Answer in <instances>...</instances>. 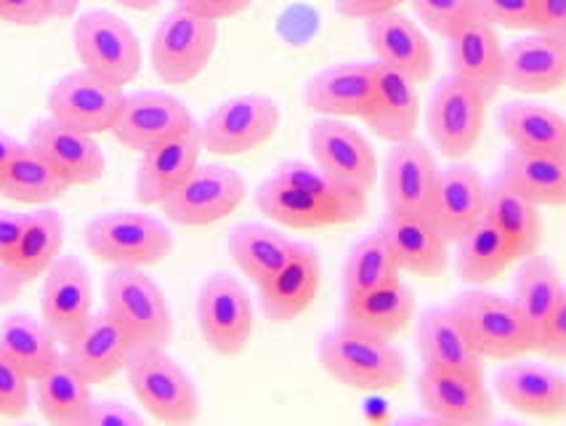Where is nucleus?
Masks as SVG:
<instances>
[{"mask_svg":"<svg viewBox=\"0 0 566 426\" xmlns=\"http://www.w3.org/2000/svg\"><path fill=\"white\" fill-rule=\"evenodd\" d=\"M317 360L327 376L357 392L397 389L407 378V360L391 339L344 323L319 339Z\"/></svg>","mask_w":566,"mask_h":426,"instance_id":"f257e3e1","label":"nucleus"},{"mask_svg":"<svg viewBox=\"0 0 566 426\" xmlns=\"http://www.w3.org/2000/svg\"><path fill=\"white\" fill-rule=\"evenodd\" d=\"M255 206L274 225L287 229H327L357 225L365 219L367 193L354 187L333 185L325 189L298 187L269 176L255 189Z\"/></svg>","mask_w":566,"mask_h":426,"instance_id":"f03ea898","label":"nucleus"},{"mask_svg":"<svg viewBox=\"0 0 566 426\" xmlns=\"http://www.w3.org/2000/svg\"><path fill=\"white\" fill-rule=\"evenodd\" d=\"M104 310L128 333L134 350H168L174 314L163 288L138 267H112L104 278Z\"/></svg>","mask_w":566,"mask_h":426,"instance_id":"7ed1b4c3","label":"nucleus"},{"mask_svg":"<svg viewBox=\"0 0 566 426\" xmlns=\"http://www.w3.org/2000/svg\"><path fill=\"white\" fill-rule=\"evenodd\" d=\"M450 310L463 325L473 350L484 360L509 363V360L537 352V336L526 325L513 299L473 285L471 291L458 293Z\"/></svg>","mask_w":566,"mask_h":426,"instance_id":"20e7f679","label":"nucleus"},{"mask_svg":"<svg viewBox=\"0 0 566 426\" xmlns=\"http://www.w3.org/2000/svg\"><path fill=\"white\" fill-rule=\"evenodd\" d=\"M83 242L94 259L112 267L163 264L174 253V235L166 221L142 211L98 214L85 225Z\"/></svg>","mask_w":566,"mask_h":426,"instance_id":"39448f33","label":"nucleus"},{"mask_svg":"<svg viewBox=\"0 0 566 426\" xmlns=\"http://www.w3.org/2000/svg\"><path fill=\"white\" fill-rule=\"evenodd\" d=\"M125 373L138 405L155 422L181 426L200 418V392L195 378L166 350H134Z\"/></svg>","mask_w":566,"mask_h":426,"instance_id":"423d86ee","label":"nucleus"},{"mask_svg":"<svg viewBox=\"0 0 566 426\" xmlns=\"http://www.w3.org/2000/svg\"><path fill=\"white\" fill-rule=\"evenodd\" d=\"M72 41L83 70L117 89L134 83L142 72V41L123 17L107 9H91L77 17Z\"/></svg>","mask_w":566,"mask_h":426,"instance_id":"0eeeda50","label":"nucleus"},{"mask_svg":"<svg viewBox=\"0 0 566 426\" xmlns=\"http://www.w3.org/2000/svg\"><path fill=\"white\" fill-rule=\"evenodd\" d=\"M219 45V22L195 17L176 6L157 24L149 59L166 85H187L208 70Z\"/></svg>","mask_w":566,"mask_h":426,"instance_id":"6e6552de","label":"nucleus"},{"mask_svg":"<svg viewBox=\"0 0 566 426\" xmlns=\"http://www.w3.org/2000/svg\"><path fill=\"white\" fill-rule=\"evenodd\" d=\"M282 110L272 96L240 94L221 102L200 126L202 149L219 157H237L261 149L276 136Z\"/></svg>","mask_w":566,"mask_h":426,"instance_id":"1a4fd4ad","label":"nucleus"},{"mask_svg":"<svg viewBox=\"0 0 566 426\" xmlns=\"http://www.w3.org/2000/svg\"><path fill=\"white\" fill-rule=\"evenodd\" d=\"M245 195L248 181L240 170L216 163H197L192 174L160 202V211L176 227H210L232 216Z\"/></svg>","mask_w":566,"mask_h":426,"instance_id":"9d476101","label":"nucleus"},{"mask_svg":"<svg viewBox=\"0 0 566 426\" xmlns=\"http://www.w3.org/2000/svg\"><path fill=\"white\" fill-rule=\"evenodd\" d=\"M253 299L240 278L216 272L197 293V325L219 357H237L253 336Z\"/></svg>","mask_w":566,"mask_h":426,"instance_id":"9b49d317","label":"nucleus"},{"mask_svg":"<svg viewBox=\"0 0 566 426\" xmlns=\"http://www.w3.org/2000/svg\"><path fill=\"white\" fill-rule=\"evenodd\" d=\"M486 104L490 100L476 85L455 75L444 77L437 85L426 113V128L439 155L460 160L476 149L486 121Z\"/></svg>","mask_w":566,"mask_h":426,"instance_id":"f8f14e48","label":"nucleus"},{"mask_svg":"<svg viewBox=\"0 0 566 426\" xmlns=\"http://www.w3.org/2000/svg\"><path fill=\"white\" fill-rule=\"evenodd\" d=\"M308 153L335 185L370 193L378 181V157L367 136L344 117H319L308 128Z\"/></svg>","mask_w":566,"mask_h":426,"instance_id":"ddd939ff","label":"nucleus"},{"mask_svg":"<svg viewBox=\"0 0 566 426\" xmlns=\"http://www.w3.org/2000/svg\"><path fill=\"white\" fill-rule=\"evenodd\" d=\"M125 91L117 89L102 77L91 75L88 70L67 72L64 77L51 85L45 96V107L54 121L70 126L83 134L98 136L107 134L115 126L117 113H120Z\"/></svg>","mask_w":566,"mask_h":426,"instance_id":"4468645a","label":"nucleus"},{"mask_svg":"<svg viewBox=\"0 0 566 426\" xmlns=\"http://www.w3.org/2000/svg\"><path fill=\"white\" fill-rule=\"evenodd\" d=\"M197 121L179 96L166 91H136L125 94L120 113L109 134L130 153H149L157 144L195 128Z\"/></svg>","mask_w":566,"mask_h":426,"instance_id":"2eb2a0df","label":"nucleus"},{"mask_svg":"<svg viewBox=\"0 0 566 426\" xmlns=\"http://www.w3.org/2000/svg\"><path fill=\"white\" fill-rule=\"evenodd\" d=\"M94 314V285L77 256H59L43 274L41 320L67 346Z\"/></svg>","mask_w":566,"mask_h":426,"instance_id":"dca6fc26","label":"nucleus"},{"mask_svg":"<svg viewBox=\"0 0 566 426\" xmlns=\"http://www.w3.org/2000/svg\"><path fill=\"white\" fill-rule=\"evenodd\" d=\"M439 168L429 144L412 139L394 144L384 168V198L388 214H433Z\"/></svg>","mask_w":566,"mask_h":426,"instance_id":"f3484780","label":"nucleus"},{"mask_svg":"<svg viewBox=\"0 0 566 426\" xmlns=\"http://www.w3.org/2000/svg\"><path fill=\"white\" fill-rule=\"evenodd\" d=\"M418 399L433 422L479 426L492 422V397L484 376L463 371L426 368L418 376Z\"/></svg>","mask_w":566,"mask_h":426,"instance_id":"a211bd4d","label":"nucleus"},{"mask_svg":"<svg viewBox=\"0 0 566 426\" xmlns=\"http://www.w3.org/2000/svg\"><path fill=\"white\" fill-rule=\"evenodd\" d=\"M566 85V41L532 30L503 49V89L516 94H553Z\"/></svg>","mask_w":566,"mask_h":426,"instance_id":"6ab92c4d","label":"nucleus"},{"mask_svg":"<svg viewBox=\"0 0 566 426\" xmlns=\"http://www.w3.org/2000/svg\"><path fill=\"white\" fill-rule=\"evenodd\" d=\"M378 232L391 248L401 272L415 278H442L450 267V242L429 214H386Z\"/></svg>","mask_w":566,"mask_h":426,"instance_id":"aec40b11","label":"nucleus"},{"mask_svg":"<svg viewBox=\"0 0 566 426\" xmlns=\"http://www.w3.org/2000/svg\"><path fill=\"white\" fill-rule=\"evenodd\" d=\"M322 285V259L317 248L295 242L291 259L266 283L259 285L261 310L269 323L287 325L314 304Z\"/></svg>","mask_w":566,"mask_h":426,"instance_id":"412c9836","label":"nucleus"},{"mask_svg":"<svg viewBox=\"0 0 566 426\" xmlns=\"http://www.w3.org/2000/svg\"><path fill=\"white\" fill-rule=\"evenodd\" d=\"M495 389L500 399L522 416L543 422L566 418V376L548 365L522 357L509 360L497 373Z\"/></svg>","mask_w":566,"mask_h":426,"instance_id":"4be33fe9","label":"nucleus"},{"mask_svg":"<svg viewBox=\"0 0 566 426\" xmlns=\"http://www.w3.org/2000/svg\"><path fill=\"white\" fill-rule=\"evenodd\" d=\"M28 147L43 155L70 181V187L96 185L107 170V157L96 136L62 126L54 117H43L32 126Z\"/></svg>","mask_w":566,"mask_h":426,"instance_id":"5701e85b","label":"nucleus"},{"mask_svg":"<svg viewBox=\"0 0 566 426\" xmlns=\"http://www.w3.org/2000/svg\"><path fill=\"white\" fill-rule=\"evenodd\" d=\"M367 24V43L375 62L401 72L415 83H429L433 77V49L412 17L401 11H388L370 19Z\"/></svg>","mask_w":566,"mask_h":426,"instance_id":"b1692460","label":"nucleus"},{"mask_svg":"<svg viewBox=\"0 0 566 426\" xmlns=\"http://www.w3.org/2000/svg\"><path fill=\"white\" fill-rule=\"evenodd\" d=\"M130 352H134V344H130L128 333L107 310H102L91 314L83 331L64 346L62 360L94 386L109 382L125 371Z\"/></svg>","mask_w":566,"mask_h":426,"instance_id":"393cba45","label":"nucleus"},{"mask_svg":"<svg viewBox=\"0 0 566 426\" xmlns=\"http://www.w3.org/2000/svg\"><path fill=\"white\" fill-rule=\"evenodd\" d=\"M375 100V62H338L304 89V102L319 117H365Z\"/></svg>","mask_w":566,"mask_h":426,"instance_id":"a878e982","label":"nucleus"},{"mask_svg":"<svg viewBox=\"0 0 566 426\" xmlns=\"http://www.w3.org/2000/svg\"><path fill=\"white\" fill-rule=\"evenodd\" d=\"M202 153L200 126L157 144L142 155L136 170V200L142 206H160L176 187L192 174Z\"/></svg>","mask_w":566,"mask_h":426,"instance_id":"bb28decb","label":"nucleus"},{"mask_svg":"<svg viewBox=\"0 0 566 426\" xmlns=\"http://www.w3.org/2000/svg\"><path fill=\"white\" fill-rule=\"evenodd\" d=\"M361 121L378 139L388 144L412 139L420 123L418 83L375 62V100Z\"/></svg>","mask_w":566,"mask_h":426,"instance_id":"cd10ccee","label":"nucleus"},{"mask_svg":"<svg viewBox=\"0 0 566 426\" xmlns=\"http://www.w3.org/2000/svg\"><path fill=\"white\" fill-rule=\"evenodd\" d=\"M450 43V72L460 81L476 85L486 100H495L503 89V49L497 28L484 19L465 24L455 35L447 38Z\"/></svg>","mask_w":566,"mask_h":426,"instance_id":"c85d7f7f","label":"nucleus"},{"mask_svg":"<svg viewBox=\"0 0 566 426\" xmlns=\"http://www.w3.org/2000/svg\"><path fill=\"white\" fill-rule=\"evenodd\" d=\"M486 214V181L476 168L447 166L439 168L437 200H433V221L442 229L447 242H458Z\"/></svg>","mask_w":566,"mask_h":426,"instance_id":"c756f323","label":"nucleus"},{"mask_svg":"<svg viewBox=\"0 0 566 426\" xmlns=\"http://www.w3.org/2000/svg\"><path fill=\"white\" fill-rule=\"evenodd\" d=\"M418 344L426 368L463 371L484 376V357L473 350L463 325L458 323L450 306L447 310L437 306V310L420 314Z\"/></svg>","mask_w":566,"mask_h":426,"instance_id":"7c9ffc66","label":"nucleus"},{"mask_svg":"<svg viewBox=\"0 0 566 426\" xmlns=\"http://www.w3.org/2000/svg\"><path fill=\"white\" fill-rule=\"evenodd\" d=\"M500 128L513 149L566 160V115L535 102H509L500 110Z\"/></svg>","mask_w":566,"mask_h":426,"instance_id":"2f4dec72","label":"nucleus"},{"mask_svg":"<svg viewBox=\"0 0 566 426\" xmlns=\"http://www.w3.org/2000/svg\"><path fill=\"white\" fill-rule=\"evenodd\" d=\"M537 208H566V160L511 149L500 166V179Z\"/></svg>","mask_w":566,"mask_h":426,"instance_id":"473e14b6","label":"nucleus"},{"mask_svg":"<svg viewBox=\"0 0 566 426\" xmlns=\"http://www.w3.org/2000/svg\"><path fill=\"white\" fill-rule=\"evenodd\" d=\"M415 318V297L410 285L394 280V283L361 293L357 299H346L344 320L340 323L373 336L394 339L410 325Z\"/></svg>","mask_w":566,"mask_h":426,"instance_id":"72a5a7b5","label":"nucleus"},{"mask_svg":"<svg viewBox=\"0 0 566 426\" xmlns=\"http://www.w3.org/2000/svg\"><path fill=\"white\" fill-rule=\"evenodd\" d=\"M0 357L38 382L62 360V344L43 320L11 314L0 323Z\"/></svg>","mask_w":566,"mask_h":426,"instance_id":"f704fd0d","label":"nucleus"},{"mask_svg":"<svg viewBox=\"0 0 566 426\" xmlns=\"http://www.w3.org/2000/svg\"><path fill=\"white\" fill-rule=\"evenodd\" d=\"M564 297V280L558 274V267L553 264L545 253H530L522 259V270L516 274V285H513V304L522 312L526 325L532 333L543 339L545 328H548L553 312H556L558 301Z\"/></svg>","mask_w":566,"mask_h":426,"instance_id":"c9c22d12","label":"nucleus"},{"mask_svg":"<svg viewBox=\"0 0 566 426\" xmlns=\"http://www.w3.org/2000/svg\"><path fill=\"white\" fill-rule=\"evenodd\" d=\"M295 240L276 227L245 221L229 232V256L250 283H266L272 274L291 259Z\"/></svg>","mask_w":566,"mask_h":426,"instance_id":"e433bc0d","label":"nucleus"},{"mask_svg":"<svg viewBox=\"0 0 566 426\" xmlns=\"http://www.w3.org/2000/svg\"><path fill=\"white\" fill-rule=\"evenodd\" d=\"M70 193V181L24 144L0 170V195L24 206H51Z\"/></svg>","mask_w":566,"mask_h":426,"instance_id":"4c0bfd02","label":"nucleus"},{"mask_svg":"<svg viewBox=\"0 0 566 426\" xmlns=\"http://www.w3.org/2000/svg\"><path fill=\"white\" fill-rule=\"evenodd\" d=\"M64 246V216L56 208L41 206L28 214L22 235H19L9 267L24 283L43 278L45 270L62 256Z\"/></svg>","mask_w":566,"mask_h":426,"instance_id":"58836bf2","label":"nucleus"},{"mask_svg":"<svg viewBox=\"0 0 566 426\" xmlns=\"http://www.w3.org/2000/svg\"><path fill=\"white\" fill-rule=\"evenodd\" d=\"M486 219L495 225L509 246L516 253V261L524 256L535 253L543 240V219H539V208L532 200L522 198L505 187L503 181L486 185Z\"/></svg>","mask_w":566,"mask_h":426,"instance_id":"ea45409f","label":"nucleus"},{"mask_svg":"<svg viewBox=\"0 0 566 426\" xmlns=\"http://www.w3.org/2000/svg\"><path fill=\"white\" fill-rule=\"evenodd\" d=\"M91 403H94L91 384L64 360H59L54 368L35 382L38 413L54 426H83Z\"/></svg>","mask_w":566,"mask_h":426,"instance_id":"a19ab883","label":"nucleus"},{"mask_svg":"<svg viewBox=\"0 0 566 426\" xmlns=\"http://www.w3.org/2000/svg\"><path fill=\"white\" fill-rule=\"evenodd\" d=\"M458 274L469 285H486L503 278L516 261V253L503 238V232L490 219L479 221L458 242Z\"/></svg>","mask_w":566,"mask_h":426,"instance_id":"79ce46f5","label":"nucleus"},{"mask_svg":"<svg viewBox=\"0 0 566 426\" xmlns=\"http://www.w3.org/2000/svg\"><path fill=\"white\" fill-rule=\"evenodd\" d=\"M401 278V270L394 259L391 248L380 238V232L359 240L348 253L344 264V297L357 299L361 293L394 283Z\"/></svg>","mask_w":566,"mask_h":426,"instance_id":"37998d69","label":"nucleus"},{"mask_svg":"<svg viewBox=\"0 0 566 426\" xmlns=\"http://www.w3.org/2000/svg\"><path fill=\"white\" fill-rule=\"evenodd\" d=\"M415 17L423 22L426 30H431L439 38H452L465 24L476 22L479 9L473 0H410Z\"/></svg>","mask_w":566,"mask_h":426,"instance_id":"c03bdc74","label":"nucleus"},{"mask_svg":"<svg viewBox=\"0 0 566 426\" xmlns=\"http://www.w3.org/2000/svg\"><path fill=\"white\" fill-rule=\"evenodd\" d=\"M479 17L492 28L505 30H535L537 0H473Z\"/></svg>","mask_w":566,"mask_h":426,"instance_id":"a18cd8bd","label":"nucleus"},{"mask_svg":"<svg viewBox=\"0 0 566 426\" xmlns=\"http://www.w3.org/2000/svg\"><path fill=\"white\" fill-rule=\"evenodd\" d=\"M32 378L0 357V416L24 418L32 408Z\"/></svg>","mask_w":566,"mask_h":426,"instance_id":"49530a36","label":"nucleus"},{"mask_svg":"<svg viewBox=\"0 0 566 426\" xmlns=\"http://www.w3.org/2000/svg\"><path fill=\"white\" fill-rule=\"evenodd\" d=\"M144 416L120 399H94L83 426H142Z\"/></svg>","mask_w":566,"mask_h":426,"instance_id":"de8ad7c7","label":"nucleus"},{"mask_svg":"<svg viewBox=\"0 0 566 426\" xmlns=\"http://www.w3.org/2000/svg\"><path fill=\"white\" fill-rule=\"evenodd\" d=\"M0 19L14 28H41L51 22L45 0H0Z\"/></svg>","mask_w":566,"mask_h":426,"instance_id":"09e8293b","label":"nucleus"},{"mask_svg":"<svg viewBox=\"0 0 566 426\" xmlns=\"http://www.w3.org/2000/svg\"><path fill=\"white\" fill-rule=\"evenodd\" d=\"M255 0H176V6L189 14L210 19V22H227V19H234L253 6Z\"/></svg>","mask_w":566,"mask_h":426,"instance_id":"8fccbe9b","label":"nucleus"},{"mask_svg":"<svg viewBox=\"0 0 566 426\" xmlns=\"http://www.w3.org/2000/svg\"><path fill=\"white\" fill-rule=\"evenodd\" d=\"M410 0H333L335 14L344 19H354V22H370V19L397 11Z\"/></svg>","mask_w":566,"mask_h":426,"instance_id":"3c124183","label":"nucleus"},{"mask_svg":"<svg viewBox=\"0 0 566 426\" xmlns=\"http://www.w3.org/2000/svg\"><path fill=\"white\" fill-rule=\"evenodd\" d=\"M537 352H543V355L551 360H566V285H564V297L558 301L556 312H553L543 339H539Z\"/></svg>","mask_w":566,"mask_h":426,"instance_id":"603ef678","label":"nucleus"},{"mask_svg":"<svg viewBox=\"0 0 566 426\" xmlns=\"http://www.w3.org/2000/svg\"><path fill=\"white\" fill-rule=\"evenodd\" d=\"M535 30L566 41V0H537Z\"/></svg>","mask_w":566,"mask_h":426,"instance_id":"864d4df0","label":"nucleus"},{"mask_svg":"<svg viewBox=\"0 0 566 426\" xmlns=\"http://www.w3.org/2000/svg\"><path fill=\"white\" fill-rule=\"evenodd\" d=\"M24 219L28 214H17V211H6L0 208V264H9L11 253H14L19 235H22Z\"/></svg>","mask_w":566,"mask_h":426,"instance_id":"5fc2aeb1","label":"nucleus"},{"mask_svg":"<svg viewBox=\"0 0 566 426\" xmlns=\"http://www.w3.org/2000/svg\"><path fill=\"white\" fill-rule=\"evenodd\" d=\"M22 285L24 280L9 264H0V306L11 304V301L22 297Z\"/></svg>","mask_w":566,"mask_h":426,"instance_id":"6e6d98bb","label":"nucleus"},{"mask_svg":"<svg viewBox=\"0 0 566 426\" xmlns=\"http://www.w3.org/2000/svg\"><path fill=\"white\" fill-rule=\"evenodd\" d=\"M45 6H49L51 19L67 22V19L75 17L77 9H81V0H45Z\"/></svg>","mask_w":566,"mask_h":426,"instance_id":"4d7b16f0","label":"nucleus"},{"mask_svg":"<svg viewBox=\"0 0 566 426\" xmlns=\"http://www.w3.org/2000/svg\"><path fill=\"white\" fill-rule=\"evenodd\" d=\"M22 147H24L22 142L14 139V136H11L6 128H0V170L6 168V163H9Z\"/></svg>","mask_w":566,"mask_h":426,"instance_id":"13d9d810","label":"nucleus"},{"mask_svg":"<svg viewBox=\"0 0 566 426\" xmlns=\"http://www.w3.org/2000/svg\"><path fill=\"white\" fill-rule=\"evenodd\" d=\"M112 3H117V6H123V9H128V11H155L157 6H160V0H112Z\"/></svg>","mask_w":566,"mask_h":426,"instance_id":"bf43d9fd","label":"nucleus"}]
</instances>
